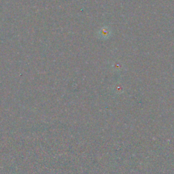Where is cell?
Returning a JSON list of instances; mask_svg holds the SVG:
<instances>
[{
	"label": "cell",
	"instance_id": "cell-1",
	"mask_svg": "<svg viewBox=\"0 0 174 174\" xmlns=\"http://www.w3.org/2000/svg\"><path fill=\"white\" fill-rule=\"evenodd\" d=\"M111 35V30L108 27H103L98 32L99 38L102 40H106Z\"/></svg>",
	"mask_w": 174,
	"mask_h": 174
}]
</instances>
